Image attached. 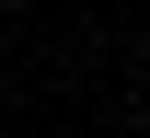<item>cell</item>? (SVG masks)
I'll list each match as a JSON object with an SVG mask.
<instances>
[{"mask_svg": "<svg viewBox=\"0 0 150 138\" xmlns=\"http://www.w3.org/2000/svg\"><path fill=\"white\" fill-rule=\"evenodd\" d=\"M0 138H12V127H0Z\"/></svg>", "mask_w": 150, "mask_h": 138, "instance_id": "1", "label": "cell"}]
</instances>
